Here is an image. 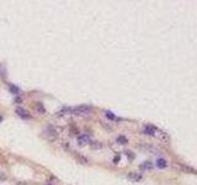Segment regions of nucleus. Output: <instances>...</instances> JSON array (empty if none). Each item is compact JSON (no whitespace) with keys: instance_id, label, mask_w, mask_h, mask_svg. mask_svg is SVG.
<instances>
[{"instance_id":"obj_18","label":"nucleus","mask_w":197,"mask_h":185,"mask_svg":"<svg viewBox=\"0 0 197 185\" xmlns=\"http://www.w3.org/2000/svg\"><path fill=\"white\" fill-rule=\"evenodd\" d=\"M15 102H21V98H20V96H16V98H15Z\"/></svg>"},{"instance_id":"obj_4","label":"nucleus","mask_w":197,"mask_h":185,"mask_svg":"<svg viewBox=\"0 0 197 185\" xmlns=\"http://www.w3.org/2000/svg\"><path fill=\"white\" fill-rule=\"evenodd\" d=\"M90 143V137L89 135H80L78 136V145L79 146H85Z\"/></svg>"},{"instance_id":"obj_20","label":"nucleus","mask_w":197,"mask_h":185,"mask_svg":"<svg viewBox=\"0 0 197 185\" xmlns=\"http://www.w3.org/2000/svg\"><path fill=\"white\" fill-rule=\"evenodd\" d=\"M3 121V116H1V115H0V122H1Z\"/></svg>"},{"instance_id":"obj_19","label":"nucleus","mask_w":197,"mask_h":185,"mask_svg":"<svg viewBox=\"0 0 197 185\" xmlns=\"http://www.w3.org/2000/svg\"><path fill=\"white\" fill-rule=\"evenodd\" d=\"M126 153H127V155H128L129 158H133V154H131V153H132V152H126Z\"/></svg>"},{"instance_id":"obj_11","label":"nucleus","mask_w":197,"mask_h":185,"mask_svg":"<svg viewBox=\"0 0 197 185\" xmlns=\"http://www.w3.org/2000/svg\"><path fill=\"white\" fill-rule=\"evenodd\" d=\"M116 141H117V143H120V145H126V143H128V139H127L125 136H118Z\"/></svg>"},{"instance_id":"obj_12","label":"nucleus","mask_w":197,"mask_h":185,"mask_svg":"<svg viewBox=\"0 0 197 185\" xmlns=\"http://www.w3.org/2000/svg\"><path fill=\"white\" fill-rule=\"evenodd\" d=\"M90 146H91L92 149H100V148H102V143L101 142H90Z\"/></svg>"},{"instance_id":"obj_14","label":"nucleus","mask_w":197,"mask_h":185,"mask_svg":"<svg viewBox=\"0 0 197 185\" xmlns=\"http://www.w3.org/2000/svg\"><path fill=\"white\" fill-rule=\"evenodd\" d=\"M6 75V68L4 67L3 63H0V78H5Z\"/></svg>"},{"instance_id":"obj_7","label":"nucleus","mask_w":197,"mask_h":185,"mask_svg":"<svg viewBox=\"0 0 197 185\" xmlns=\"http://www.w3.org/2000/svg\"><path fill=\"white\" fill-rule=\"evenodd\" d=\"M34 108H35V110L37 111V112H40V114H44V112H46V109H44L43 104H42V102H40V101L35 102V104H34Z\"/></svg>"},{"instance_id":"obj_8","label":"nucleus","mask_w":197,"mask_h":185,"mask_svg":"<svg viewBox=\"0 0 197 185\" xmlns=\"http://www.w3.org/2000/svg\"><path fill=\"white\" fill-rule=\"evenodd\" d=\"M9 90L11 94H14V95L19 96L20 95V88L19 86H16L15 84H9Z\"/></svg>"},{"instance_id":"obj_1","label":"nucleus","mask_w":197,"mask_h":185,"mask_svg":"<svg viewBox=\"0 0 197 185\" xmlns=\"http://www.w3.org/2000/svg\"><path fill=\"white\" fill-rule=\"evenodd\" d=\"M92 108L89 105H78L75 108H69V114L73 115H86L89 112H91Z\"/></svg>"},{"instance_id":"obj_10","label":"nucleus","mask_w":197,"mask_h":185,"mask_svg":"<svg viewBox=\"0 0 197 185\" xmlns=\"http://www.w3.org/2000/svg\"><path fill=\"white\" fill-rule=\"evenodd\" d=\"M105 116L109 118V120H112V121H115V120H117V116L115 115L113 112H111V111H105Z\"/></svg>"},{"instance_id":"obj_15","label":"nucleus","mask_w":197,"mask_h":185,"mask_svg":"<svg viewBox=\"0 0 197 185\" xmlns=\"http://www.w3.org/2000/svg\"><path fill=\"white\" fill-rule=\"evenodd\" d=\"M141 168L142 169H151V168H153V164H151L150 162H144L141 165Z\"/></svg>"},{"instance_id":"obj_3","label":"nucleus","mask_w":197,"mask_h":185,"mask_svg":"<svg viewBox=\"0 0 197 185\" xmlns=\"http://www.w3.org/2000/svg\"><path fill=\"white\" fill-rule=\"evenodd\" d=\"M16 114H17L21 118H23V120H31V118H32L31 114L28 112L27 110L22 109V108H16Z\"/></svg>"},{"instance_id":"obj_13","label":"nucleus","mask_w":197,"mask_h":185,"mask_svg":"<svg viewBox=\"0 0 197 185\" xmlns=\"http://www.w3.org/2000/svg\"><path fill=\"white\" fill-rule=\"evenodd\" d=\"M75 157H76L78 159H79L81 163H84V164H85L86 162H88V159H86V158L84 157V155H81V154L79 153V152H75Z\"/></svg>"},{"instance_id":"obj_2","label":"nucleus","mask_w":197,"mask_h":185,"mask_svg":"<svg viewBox=\"0 0 197 185\" xmlns=\"http://www.w3.org/2000/svg\"><path fill=\"white\" fill-rule=\"evenodd\" d=\"M46 136H47L48 139L53 141V139H56L58 137V131H57V128L53 125H48L47 128H46Z\"/></svg>"},{"instance_id":"obj_6","label":"nucleus","mask_w":197,"mask_h":185,"mask_svg":"<svg viewBox=\"0 0 197 185\" xmlns=\"http://www.w3.org/2000/svg\"><path fill=\"white\" fill-rule=\"evenodd\" d=\"M155 165H157V168H159V169H165L168 167V160L164 158H158L157 162H155Z\"/></svg>"},{"instance_id":"obj_9","label":"nucleus","mask_w":197,"mask_h":185,"mask_svg":"<svg viewBox=\"0 0 197 185\" xmlns=\"http://www.w3.org/2000/svg\"><path fill=\"white\" fill-rule=\"evenodd\" d=\"M128 179L133 180V182H139V180H142V175L137 174V173H129V174H128Z\"/></svg>"},{"instance_id":"obj_17","label":"nucleus","mask_w":197,"mask_h":185,"mask_svg":"<svg viewBox=\"0 0 197 185\" xmlns=\"http://www.w3.org/2000/svg\"><path fill=\"white\" fill-rule=\"evenodd\" d=\"M120 159H121V157H120V155H118V154H117V155H116V157H115V158H113V163H115V164H117L118 162H120Z\"/></svg>"},{"instance_id":"obj_21","label":"nucleus","mask_w":197,"mask_h":185,"mask_svg":"<svg viewBox=\"0 0 197 185\" xmlns=\"http://www.w3.org/2000/svg\"><path fill=\"white\" fill-rule=\"evenodd\" d=\"M47 185H51V184H47Z\"/></svg>"},{"instance_id":"obj_5","label":"nucleus","mask_w":197,"mask_h":185,"mask_svg":"<svg viewBox=\"0 0 197 185\" xmlns=\"http://www.w3.org/2000/svg\"><path fill=\"white\" fill-rule=\"evenodd\" d=\"M143 133L148 135V136H154L155 135V127L151 125H145L144 128H143Z\"/></svg>"},{"instance_id":"obj_16","label":"nucleus","mask_w":197,"mask_h":185,"mask_svg":"<svg viewBox=\"0 0 197 185\" xmlns=\"http://www.w3.org/2000/svg\"><path fill=\"white\" fill-rule=\"evenodd\" d=\"M70 132H72V135H78V133H79V131H78L76 127L74 128L73 126H70Z\"/></svg>"}]
</instances>
